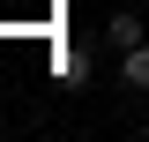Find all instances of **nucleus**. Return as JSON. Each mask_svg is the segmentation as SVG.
<instances>
[{"label": "nucleus", "mask_w": 149, "mask_h": 142, "mask_svg": "<svg viewBox=\"0 0 149 142\" xmlns=\"http://www.w3.org/2000/svg\"><path fill=\"white\" fill-rule=\"evenodd\" d=\"M119 75H127V90H149V45H127L119 53Z\"/></svg>", "instance_id": "nucleus-1"}, {"label": "nucleus", "mask_w": 149, "mask_h": 142, "mask_svg": "<svg viewBox=\"0 0 149 142\" xmlns=\"http://www.w3.org/2000/svg\"><path fill=\"white\" fill-rule=\"evenodd\" d=\"M104 37L127 53V45H142V22H134V15H112V30H104Z\"/></svg>", "instance_id": "nucleus-2"}]
</instances>
